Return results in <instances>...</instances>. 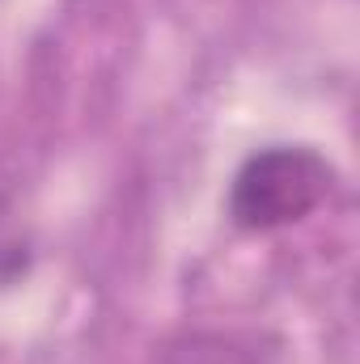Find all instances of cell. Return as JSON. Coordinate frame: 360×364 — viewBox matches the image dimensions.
<instances>
[{"label":"cell","instance_id":"3","mask_svg":"<svg viewBox=\"0 0 360 364\" xmlns=\"http://www.w3.org/2000/svg\"><path fill=\"white\" fill-rule=\"evenodd\" d=\"M26 263H30V242L21 233L13 203L0 195V284H13L17 275H26Z\"/></svg>","mask_w":360,"mask_h":364},{"label":"cell","instance_id":"1","mask_svg":"<svg viewBox=\"0 0 360 364\" xmlns=\"http://www.w3.org/2000/svg\"><path fill=\"white\" fill-rule=\"evenodd\" d=\"M331 191V166L301 144H275L255 153L229 195V212L242 229H280L309 216Z\"/></svg>","mask_w":360,"mask_h":364},{"label":"cell","instance_id":"2","mask_svg":"<svg viewBox=\"0 0 360 364\" xmlns=\"http://www.w3.org/2000/svg\"><path fill=\"white\" fill-rule=\"evenodd\" d=\"M162 364H250V356L221 335H182L162 348Z\"/></svg>","mask_w":360,"mask_h":364}]
</instances>
